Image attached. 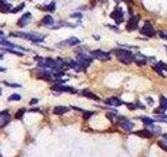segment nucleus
Here are the masks:
<instances>
[{"label":"nucleus","mask_w":167,"mask_h":157,"mask_svg":"<svg viewBox=\"0 0 167 157\" xmlns=\"http://www.w3.org/2000/svg\"><path fill=\"white\" fill-rule=\"evenodd\" d=\"M11 37H16V38H22V39H26L29 41H33L34 43H39V42L44 41L45 37L38 33H21V31H17V33H11Z\"/></svg>","instance_id":"nucleus-1"},{"label":"nucleus","mask_w":167,"mask_h":157,"mask_svg":"<svg viewBox=\"0 0 167 157\" xmlns=\"http://www.w3.org/2000/svg\"><path fill=\"white\" fill-rule=\"evenodd\" d=\"M114 53L116 55L118 61H120L125 65L131 64V63L134 61V56L132 55V52L129 50L118 48V49H114Z\"/></svg>","instance_id":"nucleus-2"},{"label":"nucleus","mask_w":167,"mask_h":157,"mask_svg":"<svg viewBox=\"0 0 167 157\" xmlns=\"http://www.w3.org/2000/svg\"><path fill=\"white\" fill-rule=\"evenodd\" d=\"M91 55L93 58L99 60V61H109V60H111V53L110 52H106V51H103L100 49L92 50Z\"/></svg>","instance_id":"nucleus-3"},{"label":"nucleus","mask_w":167,"mask_h":157,"mask_svg":"<svg viewBox=\"0 0 167 157\" xmlns=\"http://www.w3.org/2000/svg\"><path fill=\"white\" fill-rule=\"evenodd\" d=\"M140 34L143 36H146L148 37V38H151V37H154L156 35V31H155L154 27H152L151 23L149 21H146L144 25L142 26V28L140 29Z\"/></svg>","instance_id":"nucleus-4"},{"label":"nucleus","mask_w":167,"mask_h":157,"mask_svg":"<svg viewBox=\"0 0 167 157\" xmlns=\"http://www.w3.org/2000/svg\"><path fill=\"white\" fill-rule=\"evenodd\" d=\"M123 11L121 7H115V10L113 11V12L111 13L110 17L112 19L115 20V23H116L117 25H119L120 23H122L123 22Z\"/></svg>","instance_id":"nucleus-5"},{"label":"nucleus","mask_w":167,"mask_h":157,"mask_svg":"<svg viewBox=\"0 0 167 157\" xmlns=\"http://www.w3.org/2000/svg\"><path fill=\"white\" fill-rule=\"evenodd\" d=\"M139 21H140V16L137 15V16H132L131 18L128 19V23H126V30L128 31H133L135 29L138 28V24H139Z\"/></svg>","instance_id":"nucleus-6"},{"label":"nucleus","mask_w":167,"mask_h":157,"mask_svg":"<svg viewBox=\"0 0 167 157\" xmlns=\"http://www.w3.org/2000/svg\"><path fill=\"white\" fill-rule=\"evenodd\" d=\"M76 61L78 62V64L83 67V69H86V68H88L90 66V64L92 63V58L87 56V53H86V55H77Z\"/></svg>","instance_id":"nucleus-7"},{"label":"nucleus","mask_w":167,"mask_h":157,"mask_svg":"<svg viewBox=\"0 0 167 157\" xmlns=\"http://www.w3.org/2000/svg\"><path fill=\"white\" fill-rule=\"evenodd\" d=\"M11 122V115L7 110L0 112V128H4Z\"/></svg>","instance_id":"nucleus-8"},{"label":"nucleus","mask_w":167,"mask_h":157,"mask_svg":"<svg viewBox=\"0 0 167 157\" xmlns=\"http://www.w3.org/2000/svg\"><path fill=\"white\" fill-rule=\"evenodd\" d=\"M79 43H80V40L78 38L71 37V38H69L67 40H65V41L61 42L59 45L60 46H76V45H78Z\"/></svg>","instance_id":"nucleus-9"},{"label":"nucleus","mask_w":167,"mask_h":157,"mask_svg":"<svg viewBox=\"0 0 167 157\" xmlns=\"http://www.w3.org/2000/svg\"><path fill=\"white\" fill-rule=\"evenodd\" d=\"M118 121H119L120 127L126 131H131L134 128V125L129 121H128L126 118H123V116H119V117H118Z\"/></svg>","instance_id":"nucleus-10"},{"label":"nucleus","mask_w":167,"mask_h":157,"mask_svg":"<svg viewBox=\"0 0 167 157\" xmlns=\"http://www.w3.org/2000/svg\"><path fill=\"white\" fill-rule=\"evenodd\" d=\"M30 20H31V14L27 12V13H25L22 17H20V19L18 20V22H17V25L23 27V26H25V25H27L28 23H29Z\"/></svg>","instance_id":"nucleus-11"},{"label":"nucleus","mask_w":167,"mask_h":157,"mask_svg":"<svg viewBox=\"0 0 167 157\" xmlns=\"http://www.w3.org/2000/svg\"><path fill=\"white\" fill-rule=\"evenodd\" d=\"M0 44L3 45V46H5V47H7V48H17V49L22 50V51H27L28 50V49H26V48H24V47H22V46H19V45H17V44H14V43H11V42L5 41V40L0 41Z\"/></svg>","instance_id":"nucleus-12"},{"label":"nucleus","mask_w":167,"mask_h":157,"mask_svg":"<svg viewBox=\"0 0 167 157\" xmlns=\"http://www.w3.org/2000/svg\"><path fill=\"white\" fill-rule=\"evenodd\" d=\"M51 89H53V90H57V91H62V92L75 93V90H74L72 87H69V86H63V85H61V84L56 85V86L51 87Z\"/></svg>","instance_id":"nucleus-13"},{"label":"nucleus","mask_w":167,"mask_h":157,"mask_svg":"<svg viewBox=\"0 0 167 157\" xmlns=\"http://www.w3.org/2000/svg\"><path fill=\"white\" fill-rule=\"evenodd\" d=\"M105 103L109 106H114V107H118L121 105V101L117 98H109L106 99Z\"/></svg>","instance_id":"nucleus-14"},{"label":"nucleus","mask_w":167,"mask_h":157,"mask_svg":"<svg viewBox=\"0 0 167 157\" xmlns=\"http://www.w3.org/2000/svg\"><path fill=\"white\" fill-rule=\"evenodd\" d=\"M68 111H69V108L64 106H56L53 108V113L56 114V115H63L66 112H68Z\"/></svg>","instance_id":"nucleus-15"},{"label":"nucleus","mask_w":167,"mask_h":157,"mask_svg":"<svg viewBox=\"0 0 167 157\" xmlns=\"http://www.w3.org/2000/svg\"><path fill=\"white\" fill-rule=\"evenodd\" d=\"M134 61L136 62L137 65H139V66H142V65H145L146 64V59L144 56L140 55V53H138L134 57Z\"/></svg>","instance_id":"nucleus-16"},{"label":"nucleus","mask_w":167,"mask_h":157,"mask_svg":"<svg viewBox=\"0 0 167 157\" xmlns=\"http://www.w3.org/2000/svg\"><path fill=\"white\" fill-rule=\"evenodd\" d=\"M83 95L86 96V98H88V99H94V101H96V102L100 101V99L96 95V94H94L93 92H91V91H88V90H84V91H83Z\"/></svg>","instance_id":"nucleus-17"},{"label":"nucleus","mask_w":167,"mask_h":157,"mask_svg":"<svg viewBox=\"0 0 167 157\" xmlns=\"http://www.w3.org/2000/svg\"><path fill=\"white\" fill-rule=\"evenodd\" d=\"M68 66L71 67L73 70H75V71H80V70L83 69V67L78 64V62H77V61H73V60H70V61L68 62Z\"/></svg>","instance_id":"nucleus-18"},{"label":"nucleus","mask_w":167,"mask_h":157,"mask_svg":"<svg viewBox=\"0 0 167 157\" xmlns=\"http://www.w3.org/2000/svg\"><path fill=\"white\" fill-rule=\"evenodd\" d=\"M136 135L140 136V137H144V138H150L151 137V133L148 132L147 130H140V131H137Z\"/></svg>","instance_id":"nucleus-19"},{"label":"nucleus","mask_w":167,"mask_h":157,"mask_svg":"<svg viewBox=\"0 0 167 157\" xmlns=\"http://www.w3.org/2000/svg\"><path fill=\"white\" fill-rule=\"evenodd\" d=\"M53 22H54V20H53V18L50 15L45 16L44 18L42 19V23L44 24V25H52Z\"/></svg>","instance_id":"nucleus-20"},{"label":"nucleus","mask_w":167,"mask_h":157,"mask_svg":"<svg viewBox=\"0 0 167 157\" xmlns=\"http://www.w3.org/2000/svg\"><path fill=\"white\" fill-rule=\"evenodd\" d=\"M41 10L43 11H48V12L50 13H53L54 11H56V2H51V3H49L48 5H45V6H43Z\"/></svg>","instance_id":"nucleus-21"},{"label":"nucleus","mask_w":167,"mask_h":157,"mask_svg":"<svg viewBox=\"0 0 167 157\" xmlns=\"http://www.w3.org/2000/svg\"><path fill=\"white\" fill-rule=\"evenodd\" d=\"M1 50H4L6 52H10V53H13V55H16V56H19V57H22L23 53L20 52V51H17V50H14L13 48H1Z\"/></svg>","instance_id":"nucleus-22"},{"label":"nucleus","mask_w":167,"mask_h":157,"mask_svg":"<svg viewBox=\"0 0 167 157\" xmlns=\"http://www.w3.org/2000/svg\"><path fill=\"white\" fill-rule=\"evenodd\" d=\"M25 108H21V109H19L18 111L16 112V114H15V118H17V119H21L22 117H23V115L25 114Z\"/></svg>","instance_id":"nucleus-23"},{"label":"nucleus","mask_w":167,"mask_h":157,"mask_svg":"<svg viewBox=\"0 0 167 157\" xmlns=\"http://www.w3.org/2000/svg\"><path fill=\"white\" fill-rule=\"evenodd\" d=\"M160 104H161V108H162V110L165 111L167 109V99L164 98V96H161V98H160Z\"/></svg>","instance_id":"nucleus-24"},{"label":"nucleus","mask_w":167,"mask_h":157,"mask_svg":"<svg viewBox=\"0 0 167 157\" xmlns=\"http://www.w3.org/2000/svg\"><path fill=\"white\" fill-rule=\"evenodd\" d=\"M20 99H21V95H20V94H17V93L11 94V96H8V98H7V101H10V102H13V101H20Z\"/></svg>","instance_id":"nucleus-25"},{"label":"nucleus","mask_w":167,"mask_h":157,"mask_svg":"<svg viewBox=\"0 0 167 157\" xmlns=\"http://www.w3.org/2000/svg\"><path fill=\"white\" fill-rule=\"evenodd\" d=\"M149 127H151V132L152 134H155V135H158V134L161 133V127L159 126H149Z\"/></svg>","instance_id":"nucleus-26"},{"label":"nucleus","mask_w":167,"mask_h":157,"mask_svg":"<svg viewBox=\"0 0 167 157\" xmlns=\"http://www.w3.org/2000/svg\"><path fill=\"white\" fill-rule=\"evenodd\" d=\"M25 6V3H21L20 5H18V6H16V7H14L13 10L11 11V13H13V14H16V13H18L20 12V11H22L23 10V7Z\"/></svg>","instance_id":"nucleus-27"},{"label":"nucleus","mask_w":167,"mask_h":157,"mask_svg":"<svg viewBox=\"0 0 167 157\" xmlns=\"http://www.w3.org/2000/svg\"><path fill=\"white\" fill-rule=\"evenodd\" d=\"M158 145H159L161 149H163L165 152H167V141H159L158 142Z\"/></svg>","instance_id":"nucleus-28"},{"label":"nucleus","mask_w":167,"mask_h":157,"mask_svg":"<svg viewBox=\"0 0 167 157\" xmlns=\"http://www.w3.org/2000/svg\"><path fill=\"white\" fill-rule=\"evenodd\" d=\"M141 119H142V122H144L145 125H147V126H150V125H152V122H154L151 118H149V117H142Z\"/></svg>","instance_id":"nucleus-29"},{"label":"nucleus","mask_w":167,"mask_h":157,"mask_svg":"<svg viewBox=\"0 0 167 157\" xmlns=\"http://www.w3.org/2000/svg\"><path fill=\"white\" fill-rule=\"evenodd\" d=\"M2 83H3V84H5V85H6V86H8V87H13V88L21 87V85H19V84H15V83H8V82H5V81H3Z\"/></svg>","instance_id":"nucleus-30"},{"label":"nucleus","mask_w":167,"mask_h":157,"mask_svg":"<svg viewBox=\"0 0 167 157\" xmlns=\"http://www.w3.org/2000/svg\"><path fill=\"white\" fill-rule=\"evenodd\" d=\"M126 107H128L129 110H135V109H137V105H135V104H126Z\"/></svg>","instance_id":"nucleus-31"},{"label":"nucleus","mask_w":167,"mask_h":157,"mask_svg":"<svg viewBox=\"0 0 167 157\" xmlns=\"http://www.w3.org/2000/svg\"><path fill=\"white\" fill-rule=\"evenodd\" d=\"M158 121H162V122H167V115H160V116H158Z\"/></svg>","instance_id":"nucleus-32"},{"label":"nucleus","mask_w":167,"mask_h":157,"mask_svg":"<svg viewBox=\"0 0 167 157\" xmlns=\"http://www.w3.org/2000/svg\"><path fill=\"white\" fill-rule=\"evenodd\" d=\"M70 17H71V18H78V19H80L83 16H82V14H80V13H74Z\"/></svg>","instance_id":"nucleus-33"},{"label":"nucleus","mask_w":167,"mask_h":157,"mask_svg":"<svg viewBox=\"0 0 167 157\" xmlns=\"http://www.w3.org/2000/svg\"><path fill=\"white\" fill-rule=\"evenodd\" d=\"M92 115H93V112H85V114H84V118L88 119V118H90Z\"/></svg>","instance_id":"nucleus-34"},{"label":"nucleus","mask_w":167,"mask_h":157,"mask_svg":"<svg viewBox=\"0 0 167 157\" xmlns=\"http://www.w3.org/2000/svg\"><path fill=\"white\" fill-rule=\"evenodd\" d=\"M159 36H160L161 39H164V40H166V41H167V34L163 33V31H160V33H159Z\"/></svg>","instance_id":"nucleus-35"},{"label":"nucleus","mask_w":167,"mask_h":157,"mask_svg":"<svg viewBox=\"0 0 167 157\" xmlns=\"http://www.w3.org/2000/svg\"><path fill=\"white\" fill-rule=\"evenodd\" d=\"M38 102H39L38 99H31L30 102H29V104H30V105H34V104H37Z\"/></svg>","instance_id":"nucleus-36"},{"label":"nucleus","mask_w":167,"mask_h":157,"mask_svg":"<svg viewBox=\"0 0 167 157\" xmlns=\"http://www.w3.org/2000/svg\"><path fill=\"white\" fill-rule=\"evenodd\" d=\"M4 40V33L2 30H0V41Z\"/></svg>","instance_id":"nucleus-37"},{"label":"nucleus","mask_w":167,"mask_h":157,"mask_svg":"<svg viewBox=\"0 0 167 157\" xmlns=\"http://www.w3.org/2000/svg\"><path fill=\"white\" fill-rule=\"evenodd\" d=\"M106 117L112 121V119H113V114H112V113H106Z\"/></svg>","instance_id":"nucleus-38"},{"label":"nucleus","mask_w":167,"mask_h":157,"mask_svg":"<svg viewBox=\"0 0 167 157\" xmlns=\"http://www.w3.org/2000/svg\"><path fill=\"white\" fill-rule=\"evenodd\" d=\"M147 102H148L149 105H152V104H154V99H152L151 98H147Z\"/></svg>","instance_id":"nucleus-39"},{"label":"nucleus","mask_w":167,"mask_h":157,"mask_svg":"<svg viewBox=\"0 0 167 157\" xmlns=\"http://www.w3.org/2000/svg\"><path fill=\"white\" fill-rule=\"evenodd\" d=\"M31 112H38L39 111V108H33V109H30Z\"/></svg>","instance_id":"nucleus-40"},{"label":"nucleus","mask_w":167,"mask_h":157,"mask_svg":"<svg viewBox=\"0 0 167 157\" xmlns=\"http://www.w3.org/2000/svg\"><path fill=\"white\" fill-rule=\"evenodd\" d=\"M0 71H2V72H3V71H5V68H2V67H0Z\"/></svg>","instance_id":"nucleus-41"},{"label":"nucleus","mask_w":167,"mask_h":157,"mask_svg":"<svg viewBox=\"0 0 167 157\" xmlns=\"http://www.w3.org/2000/svg\"><path fill=\"white\" fill-rule=\"evenodd\" d=\"M99 1H100V2H102V3H105V2H106L108 0H99Z\"/></svg>","instance_id":"nucleus-42"},{"label":"nucleus","mask_w":167,"mask_h":157,"mask_svg":"<svg viewBox=\"0 0 167 157\" xmlns=\"http://www.w3.org/2000/svg\"><path fill=\"white\" fill-rule=\"evenodd\" d=\"M2 58H3V55H2V53H1V52H0V60H1Z\"/></svg>","instance_id":"nucleus-43"},{"label":"nucleus","mask_w":167,"mask_h":157,"mask_svg":"<svg viewBox=\"0 0 167 157\" xmlns=\"http://www.w3.org/2000/svg\"><path fill=\"white\" fill-rule=\"evenodd\" d=\"M163 137H164V138H166V139H167V134H164V135H163Z\"/></svg>","instance_id":"nucleus-44"},{"label":"nucleus","mask_w":167,"mask_h":157,"mask_svg":"<svg viewBox=\"0 0 167 157\" xmlns=\"http://www.w3.org/2000/svg\"><path fill=\"white\" fill-rule=\"evenodd\" d=\"M115 1H116V2H119V1H121V0H115Z\"/></svg>","instance_id":"nucleus-45"},{"label":"nucleus","mask_w":167,"mask_h":157,"mask_svg":"<svg viewBox=\"0 0 167 157\" xmlns=\"http://www.w3.org/2000/svg\"><path fill=\"white\" fill-rule=\"evenodd\" d=\"M0 94H1V88H0Z\"/></svg>","instance_id":"nucleus-46"},{"label":"nucleus","mask_w":167,"mask_h":157,"mask_svg":"<svg viewBox=\"0 0 167 157\" xmlns=\"http://www.w3.org/2000/svg\"><path fill=\"white\" fill-rule=\"evenodd\" d=\"M165 48H166V50H167V45H166V46H165Z\"/></svg>","instance_id":"nucleus-47"},{"label":"nucleus","mask_w":167,"mask_h":157,"mask_svg":"<svg viewBox=\"0 0 167 157\" xmlns=\"http://www.w3.org/2000/svg\"><path fill=\"white\" fill-rule=\"evenodd\" d=\"M0 157H2V156H1V155H0Z\"/></svg>","instance_id":"nucleus-48"}]
</instances>
